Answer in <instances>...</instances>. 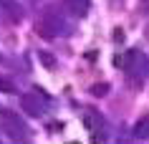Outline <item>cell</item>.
<instances>
[{
  "instance_id": "obj_8",
  "label": "cell",
  "mask_w": 149,
  "mask_h": 144,
  "mask_svg": "<svg viewBox=\"0 0 149 144\" xmlns=\"http://www.w3.org/2000/svg\"><path fill=\"white\" fill-rule=\"evenodd\" d=\"M0 91H5V94H15L18 88L13 86V81L5 79V76H0Z\"/></svg>"
},
{
  "instance_id": "obj_3",
  "label": "cell",
  "mask_w": 149,
  "mask_h": 144,
  "mask_svg": "<svg viewBox=\"0 0 149 144\" xmlns=\"http://www.w3.org/2000/svg\"><path fill=\"white\" fill-rule=\"evenodd\" d=\"M20 106H23L25 114H31V116H40V114L46 111V96L36 91V94H23L20 96Z\"/></svg>"
},
{
  "instance_id": "obj_10",
  "label": "cell",
  "mask_w": 149,
  "mask_h": 144,
  "mask_svg": "<svg viewBox=\"0 0 149 144\" xmlns=\"http://www.w3.org/2000/svg\"><path fill=\"white\" fill-rule=\"evenodd\" d=\"M40 58H43V63H46V66H53V58L48 56V53H40Z\"/></svg>"
},
{
  "instance_id": "obj_11",
  "label": "cell",
  "mask_w": 149,
  "mask_h": 144,
  "mask_svg": "<svg viewBox=\"0 0 149 144\" xmlns=\"http://www.w3.org/2000/svg\"><path fill=\"white\" fill-rule=\"evenodd\" d=\"M147 38H149V25H147Z\"/></svg>"
},
{
  "instance_id": "obj_4",
  "label": "cell",
  "mask_w": 149,
  "mask_h": 144,
  "mask_svg": "<svg viewBox=\"0 0 149 144\" xmlns=\"http://www.w3.org/2000/svg\"><path fill=\"white\" fill-rule=\"evenodd\" d=\"M84 127H86V131H91V134L101 131L104 129V116L99 111H94V109H86V111H84Z\"/></svg>"
},
{
  "instance_id": "obj_6",
  "label": "cell",
  "mask_w": 149,
  "mask_h": 144,
  "mask_svg": "<svg viewBox=\"0 0 149 144\" xmlns=\"http://www.w3.org/2000/svg\"><path fill=\"white\" fill-rule=\"evenodd\" d=\"M66 10L73 15H86L88 13V0H66Z\"/></svg>"
},
{
  "instance_id": "obj_2",
  "label": "cell",
  "mask_w": 149,
  "mask_h": 144,
  "mask_svg": "<svg viewBox=\"0 0 149 144\" xmlns=\"http://www.w3.org/2000/svg\"><path fill=\"white\" fill-rule=\"evenodd\" d=\"M36 31H38V35L40 38H46V40H51V38H56L58 33L63 31V18L56 13L53 8H48L43 15L38 18V23H36Z\"/></svg>"
},
{
  "instance_id": "obj_5",
  "label": "cell",
  "mask_w": 149,
  "mask_h": 144,
  "mask_svg": "<svg viewBox=\"0 0 149 144\" xmlns=\"http://www.w3.org/2000/svg\"><path fill=\"white\" fill-rule=\"evenodd\" d=\"M0 10L5 13V18L8 20H13V23H18L20 20V5H18L15 0H0Z\"/></svg>"
},
{
  "instance_id": "obj_1",
  "label": "cell",
  "mask_w": 149,
  "mask_h": 144,
  "mask_svg": "<svg viewBox=\"0 0 149 144\" xmlns=\"http://www.w3.org/2000/svg\"><path fill=\"white\" fill-rule=\"evenodd\" d=\"M0 124H3V131L13 139V142H23L31 136V129L25 124L15 111H10V109H0Z\"/></svg>"
},
{
  "instance_id": "obj_9",
  "label": "cell",
  "mask_w": 149,
  "mask_h": 144,
  "mask_svg": "<svg viewBox=\"0 0 149 144\" xmlns=\"http://www.w3.org/2000/svg\"><path fill=\"white\" fill-rule=\"evenodd\" d=\"M91 94L94 96H106L109 94V83H96V86H91Z\"/></svg>"
},
{
  "instance_id": "obj_7",
  "label": "cell",
  "mask_w": 149,
  "mask_h": 144,
  "mask_svg": "<svg viewBox=\"0 0 149 144\" xmlns=\"http://www.w3.org/2000/svg\"><path fill=\"white\" fill-rule=\"evenodd\" d=\"M134 136H139V139H147L149 136V114L141 116V119L134 124Z\"/></svg>"
}]
</instances>
